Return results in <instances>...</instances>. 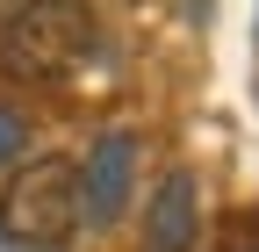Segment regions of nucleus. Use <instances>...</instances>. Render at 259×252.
I'll return each instance as SVG.
<instances>
[{
  "mask_svg": "<svg viewBox=\"0 0 259 252\" xmlns=\"http://www.w3.org/2000/svg\"><path fill=\"white\" fill-rule=\"evenodd\" d=\"M87 224V187L72 159H29L0 195V245L8 252H65Z\"/></svg>",
  "mask_w": 259,
  "mask_h": 252,
  "instance_id": "1",
  "label": "nucleus"
},
{
  "mask_svg": "<svg viewBox=\"0 0 259 252\" xmlns=\"http://www.w3.org/2000/svg\"><path fill=\"white\" fill-rule=\"evenodd\" d=\"M94 44H101V22L87 0H22L0 22V65L15 79H72L94 58Z\"/></svg>",
  "mask_w": 259,
  "mask_h": 252,
  "instance_id": "2",
  "label": "nucleus"
},
{
  "mask_svg": "<svg viewBox=\"0 0 259 252\" xmlns=\"http://www.w3.org/2000/svg\"><path fill=\"white\" fill-rule=\"evenodd\" d=\"M130 180H137V137L130 130H101L79 166V187H87V224H115L122 202H130Z\"/></svg>",
  "mask_w": 259,
  "mask_h": 252,
  "instance_id": "3",
  "label": "nucleus"
},
{
  "mask_svg": "<svg viewBox=\"0 0 259 252\" xmlns=\"http://www.w3.org/2000/svg\"><path fill=\"white\" fill-rule=\"evenodd\" d=\"M194 231H202V195L187 173H166L144 209V252H194Z\"/></svg>",
  "mask_w": 259,
  "mask_h": 252,
  "instance_id": "4",
  "label": "nucleus"
},
{
  "mask_svg": "<svg viewBox=\"0 0 259 252\" xmlns=\"http://www.w3.org/2000/svg\"><path fill=\"white\" fill-rule=\"evenodd\" d=\"M22 137H29V122H22V115H15L8 101H0V166H8L15 151H22Z\"/></svg>",
  "mask_w": 259,
  "mask_h": 252,
  "instance_id": "5",
  "label": "nucleus"
},
{
  "mask_svg": "<svg viewBox=\"0 0 259 252\" xmlns=\"http://www.w3.org/2000/svg\"><path fill=\"white\" fill-rule=\"evenodd\" d=\"M187 15H194V22H202V15H209V0H187Z\"/></svg>",
  "mask_w": 259,
  "mask_h": 252,
  "instance_id": "6",
  "label": "nucleus"
}]
</instances>
